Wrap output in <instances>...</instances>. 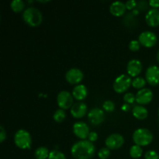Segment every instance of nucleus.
Wrapping results in <instances>:
<instances>
[{
    "label": "nucleus",
    "mask_w": 159,
    "mask_h": 159,
    "mask_svg": "<svg viewBox=\"0 0 159 159\" xmlns=\"http://www.w3.org/2000/svg\"><path fill=\"white\" fill-rule=\"evenodd\" d=\"M15 144L20 149H29L31 146L30 134L24 129H20L14 135Z\"/></svg>",
    "instance_id": "nucleus-4"
},
{
    "label": "nucleus",
    "mask_w": 159,
    "mask_h": 159,
    "mask_svg": "<svg viewBox=\"0 0 159 159\" xmlns=\"http://www.w3.org/2000/svg\"><path fill=\"white\" fill-rule=\"evenodd\" d=\"M124 101L125 102V103L129 104V105L134 103L136 101V95L131 93H125L124 96Z\"/></svg>",
    "instance_id": "nucleus-26"
},
{
    "label": "nucleus",
    "mask_w": 159,
    "mask_h": 159,
    "mask_svg": "<svg viewBox=\"0 0 159 159\" xmlns=\"http://www.w3.org/2000/svg\"><path fill=\"white\" fill-rule=\"evenodd\" d=\"M83 72L78 68H71L65 74V79L70 84H79L83 79Z\"/></svg>",
    "instance_id": "nucleus-12"
},
{
    "label": "nucleus",
    "mask_w": 159,
    "mask_h": 159,
    "mask_svg": "<svg viewBox=\"0 0 159 159\" xmlns=\"http://www.w3.org/2000/svg\"><path fill=\"white\" fill-rule=\"evenodd\" d=\"M146 82L151 85L159 84V68L157 65H151L147 68L145 72Z\"/></svg>",
    "instance_id": "nucleus-11"
},
{
    "label": "nucleus",
    "mask_w": 159,
    "mask_h": 159,
    "mask_svg": "<svg viewBox=\"0 0 159 159\" xmlns=\"http://www.w3.org/2000/svg\"><path fill=\"white\" fill-rule=\"evenodd\" d=\"M137 5H138V2L135 0H127L125 2L126 8L127 9H134L137 7Z\"/></svg>",
    "instance_id": "nucleus-31"
},
{
    "label": "nucleus",
    "mask_w": 159,
    "mask_h": 159,
    "mask_svg": "<svg viewBox=\"0 0 159 159\" xmlns=\"http://www.w3.org/2000/svg\"><path fill=\"white\" fill-rule=\"evenodd\" d=\"M132 14L133 15H138L139 14V9H137V7L135 9H134L133 11H132Z\"/></svg>",
    "instance_id": "nucleus-37"
},
{
    "label": "nucleus",
    "mask_w": 159,
    "mask_h": 159,
    "mask_svg": "<svg viewBox=\"0 0 159 159\" xmlns=\"http://www.w3.org/2000/svg\"><path fill=\"white\" fill-rule=\"evenodd\" d=\"M6 138V131L2 126H0V142L2 143Z\"/></svg>",
    "instance_id": "nucleus-33"
},
{
    "label": "nucleus",
    "mask_w": 159,
    "mask_h": 159,
    "mask_svg": "<svg viewBox=\"0 0 159 159\" xmlns=\"http://www.w3.org/2000/svg\"><path fill=\"white\" fill-rule=\"evenodd\" d=\"M105 144L109 149L116 150L124 145V138L120 134H112L107 137Z\"/></svg>",
    "instance_id": "nucleus-8"
},
{
    "label": "nucleus",
    "mask_w": 159,
    "mask_h": 159,
    "mask_svg": "<svg viewBox=\"0 0 159 159\" xmlns=\"http://www.w3.org/2000/svg\"><path fill=\"white\" fill-rule=\"evenodd\" d=\"M143 154V150L141 148V146L137 145V144H134V145L131 146L130 149V155L131 158H139L140 157H141Z\"/></svg>",
    "instance_id": "nucleus-22"
},
{
    "label": "nucleus",
    "mask_w": 159,
    "mask_h": 159,
    "mask_svg": "<svg viewBox=\"0 0 159 159\" xmlns=\"http://www.w3.org/2000/svg\"><path fill=\"white\" fill-rule=\"evenodd\" d=\"M148 4L152 6V8L158 9L159 7V0H150L148 2Z\"/></svg>",
    "instance_id": "nucleus-35"
},
{
    "label": "nucleus",
    "mask_w": 159,
    "mask_h": 159,
    "mask_svg": "<svg viewBox=\"0 0 159 159\" xmlns=\"http://www.w3.org/2000/svg\"><path fill=\"white\" fill-rule=\"evenodd\" d=\"M23 19L25 23L30 26H37L42 23L43 16L37 8L29 6L23 12Z\"/></svg>",
    "instance_id": "nucleus-2"
},
{
    "label": "nucleus",
    "mask_w": 159,
    "mask_h": 159,
    "mask_svg": "<svg viewBox=\"0 0 159 159\" xmlns=\"http://www.w3.org/2000/svg\"><path fill=\"white\" fill-rule=\"evenodd\" d=\"M153 99V93L148 88L140 89L136 94V102L139 105H145L151 102Z\"/></svg>",
    "instance_id": "nucleus-13"
},
{
    "label": "nucleus",
    "mask_w": 159,
    "mask_h": 159,
    "mask_svg": "<svg viewBox=\"0 0 159 159\" xmlns=\"http://www.w3.org/2000/svg\"><path fill=\"white\" fill-rule=\"evenodd\" d=\"M144 158L145 159H159V155L155 151L151 150L148 151L144 155Z\"/></svg>",
    "instance_id": "nucleus-30"
},
{
    "label": "nucleus",
    "mask_w": 159,
    "mask_h": 159,
    "mask_svg": "<svg viewBox=\"0 0 159 159\" xmlns=\"http://www.w3.org/2000/svg\"><path fill=\"white\" fill-rule=\"evenodd\" d=\"M142 63L138 59H131L129 61L127 65V71L130 77H138L142 70Z\"/></svg>",
    "instance_id": "nucleus-14"
},
{
    "label": "nucleus",
    "mask_w": 159,
    "mask_h": 159,
    "mask_svg": "<svg viewBox=\"0 0 159 159\" xmlns=\"http://www.w3.org/2000/svg\"><path fill=\"white\" fill-rule=\"evenodd\" d=\"M125 3L121 1H114L111 3L110 6V11L113 16H120L124 15L126 11Z\"/></svg>",
    "instance_id": "nucleus-17"
},
{
    "label": "nucleus",
    "mask_w": 159,
    "mask_h": 159,
    "mask_svg": "<svg viewBox=\"0 0 159 159\" xmlns=\"http://www.w3.org/2000/svg\"><path fill=\"white\" fill-rule=\"evenodd\" d=\"M148 2L146 1H140L138 2L137 5V9H141V10H144L145 9H147Z\"/></svg>",
    "instance_id": "nucleus-34"
},
{
    "label": "nucleus",
    "mask_w": 159,
    "mask_h": 159,
    "mask_svg": "<svg viewBox=\"0 0 159 159\" xmlns=\"http://www.w3.org/2000/svg\"><path fill=\"white\" fill-rule=\"evenodd\" d=\"M156 58H157V61H158V63H159V50L158 51V52H157V54H156Z\"/></svg>",
    "instance_id": "nucleus-38"
},
{
    "label": "nucleus",
    "mask_w": 159,
    "mask_h": 159,
    "mask_svg": "<svg viewBox=\"0 0 159 159\" xmlns=\"http://www.w3.org/2000/svg\"><path fill=\"white\" fill-rule=\"evenodd\" d=\"M130 105H129V104H127V103L123 104L122 107H121V109H122V110H124V111H125V112L129 111V110H130Z\"/></svg>",
    "instance_id": "nucleus-36"
},
{
    "label": "nucleus",
    "mask_w": 159,
    "mask_h": 159,
    "mask_svg": "<svg viewBox=\"0 0 159 159\" xmlns=\"http://www.w3.org/2000/svg\"><path fill=\"white\" fill-rule=\"evenodd\" d=\"M158 116H159V107H158Z\"/></svg>",
    "instance_id": "nucleus-39"
},
{
    "label": "nucleus",
    "mask_w": 159,
    "mask_h": 159,
    "mask_svg": "<svg viewBox=\"0 0 159 159\" xmlns=\"http://www.w3.org/2000/svg\"><path fill=\"white\" fill-rule=\"evenodd\" d=\"M134 116L138 120H144L148 116V110L142 105H137L132 109Z\"/></svg>",
    "instance_id": "nucleus-19"
},
{
    "label": "nucleus",
    "mask_w": 159,
    "mask_h": 159,
    "mask_svg": "<svg viewBox=\"0 0 159 159\" xmlns=\"http://www.w3.org/2000/svg\"><path fill=\"white\" fill-rule=\"evenodd\" d=\"M133 141L135 144L139 146H147L153 141V134L146 128H138L133 134Z\"/></svg>",
    "instance_id": "nucleus-3"
},
{
    "label": "nucleus",
    "mask_w": 159,
    "mask_h": 159,
    "mask_svg": "<svg viewBox=\"0 0 159 159\" xmlns=\"http://www.w3.org/2000/svg\"><path fill=\"white\" fill-rule=\"evenodd\" d=\"M141 48V43L138 40H132L129 43V48L132 51H137Z\"/></svg>",
    "instance_id": "nucleus-29"
},
{
    "label": "nucleus",
    "mask_w": 159,
    "mask_h": 159,
    "mask_svg": "<svg viewBox=\"0 0 159 159\" xmlns=\"http://www.w3.org/2000/svg\"><path fill=\"white\" fill-rule=\"evenodd\" d=\"M49 154L50 152L48 148L41 146V147L37 148L35 150L34 157H35L36 159H47L48 158Z\"/></svg>",
    "instance_id": "nucleus-20"
},
{
    "label": "nucleus",
    "mask_w": 159,
    "mask_h": 159,
    "mask_svg": "<svg viewBox=\"0 0 159 159\" xmlns=\"http://www.w3.org/2000/svg\"><path fill=\"white\" fill-rule=\"evenodd\" d=\"M53 118H54V121L57 123H61L64 121L66 118V113H65V110L62 109H58V110H55L53 115Z\"/></svg>",
    "instance_id": "nucleus-23"
},
{
    "label": "nucleus",
    "mask_w": 159,
    "mask_h": 159,
    "mask_svg": "<svg viewBox=\"0 0 159 159\" xmlns=\"http://www.w3.org/2000/svg\"><path fill=\"white\" fill-rule=\"evenodd\" d=\"M48 159H66V157L62 152L57 150H52L50 152Z\"/></svg>",
    "instance_id": "nucleus-25"
},
{
    "label": "nucleus",
    "mask_w": 159,
    "mask_h": 159,
    "mask_svg": "<svg viewBox=\"0 0 159 159\" xmlns=\"http://www.w3.org/2000/svg\"><path fill=\"white\" fill-rule=\"evenodd\" d=\"M88 120L93 125H99L105 120V113L102 109L95 107L88 113Z\"/></svg>",
    "instance_id": "nucleus-9"
},
{
    "label": "nucleus",
    "mask_w": 159,
    "mask_h": 159,
    "mask_svg": "<svg viewBox=\"0 0 159 159\" xmlns=\"http://www.w3.org/2000/svg\"><path fill=\"white\" fill-rule=\"evenodd\" d=\"M73 133L81 140H86L90 133L89 127L85 122L78 121L73 125Z\"/></svg>",
    "instance_id": "nucleus-10"
},
{
    "label": "nucleus",
    "mask_w": 159,
    "mask_h": 159,
    "mask_svg": "<svg viewBox=\"0 0 159 159\" xmlns=\"http://www.w3.org/2000/svg\"><path fill=\"white\" fill-rule=\"evenodd\" d=\"M88 95V89L86 86L83 84H79L74 87L72 90V96L75 99L79 100V102L82 99H85Z\"/></svg>",
    "instance_id": "nucleus-18"
},
{
    "label": "nucleus",
    "mask_w": 159,
    "mask_h": 159,
    "mask_svg": "<svg viewBox=\"0 0 159 159\" xmlns=\"http://www.w3.org/2000/svg\"><path fill=\"white\" fill-rule=\"evenodd\" d=\"M57 103L60 109L67 110L72 107L73 96L66 90H62L57 96Z\"/></svg>",
    "instance_id": "nucleus-6"
},
{
    "label": "nucleus",
    "mask_w": 159,
    "mask_h": 159,
    "mask_svg": "<svg viewBox=\"0 0 159 159\" xmlns=\"http://www.w3.org/2000/svg\"><path fill=\"white\" fill-rule=\"evenodd\" d=\"M132 85V79L129 75L121 74L118 76L113 82V89L117 93H123L127 91Z\"/></svg>",
    "instance_id": "nucleus-5"
},
{
    "label": "nucleus",
    "mask_w": 159,
    "mask_h": 159,
    "mask_svg": "<svg viewBox=\"0 0 159 159\" xmlns=\"http://www.w3.org/2000/svg\"><path fill=\"white\" fill-rule=\"evenodd\" d=\"M10 7L15 12H20L25 8V2L23 0H13L11 2Z\"/></svg>",
    "instance_id": "nucleus-21"
},
{
    "label": "nucleus",
    "mask_w": 159,
    "mask_h": 159,
    "mask_svg": "<svg viewBox=\"0 0 159 159\" xmlns=\"http://www.w3.org/2000/svg\"><path fill=\"white\" fill-rule=\"evenodd\" d=\"M98 134L96 133V132L95 131H91L89 133V134L88 136V140L89 141H91V142H94V141H96V140L98 139Z\"/></svg>",
    "instance_id": "nucleus-32"
},
{
    "label": "nucleus",
    "mask_w": 159,
    "mask_h": 159,
    "mask_svg": "<svg viewBox=\"0 0 159 159\" xmlns=\"http://www.w3.org/2000/svg\"><path fill=\"white\" fill-rule=\"evenodd\" d=\"M110 155V149L108 148H102L98 153V156L100 159H107Z\"/></svg>",
    "instance_id": "nucleus-28"
},
{
    "label": "nucleus",
    "mask_w": 159,
    "mask_h": 159,
    "mask_svg": "<svg viewBox=\"0 0 159 159\" xmlns=\"http://www.w3.org/2000/svg\"><path fill=\"white\" fill-rule=\"evenodd\" d=\"M102 108L107 112H113L115 110V103L112 100H106L102 104Z\"/></svg>",
    "instance_id": "nucleus-27"
},
{
    "label": "nucleus",
    "mask_w": 159,
    "mask_h": 159,
    "mask_svg": "<svg viewBox=\"0 0 159 159\" xmlns=\"http://www.w3.org/2000/svg\"><path fill=\"white\" fill-rule=\"evenodd\" d=\"M96 152V147L89 140H81L72 145L71 153L75 159H90Z\"/></svg>",
    "instance_id": "nucleus-1"
},
{
    "label": "nucleus",
    "mask_w": 159,
    "mask_h": 159,
    "mask_svg": "<svg viewBox=\"0 0 159 159\" xmlns=\"http://www.w3.org/2000/svg\"><path fill=\"white\" fill-rule=\"evenodd\" d=\"M146 79L143 77H136L132 80V85H133L134 88L138 89L139 90L141 89H144Z\"/></svg>",
    "instance_id": "nucleus-24"
},
{
    "label": "nucleus",
    "mask_w": 159,
    "mask_h": 159,
    "mask_svg": "<svg viewBox=\"0 0 159 159\" xmlns=\"http://www.w3.org/2000/svg\"><path fill=\"white\" fill-rule=\"evenodd\" d=\"M87 113V105L85 102H77L72 105L71 107V114L75 118H82Z\"/></svg>",
    "instance_id": "nucleus-15"
},
{
    "label": "nucleus",
    "mask_w": 159,
    "mask_h": 159,
    "mask_svg": "<svg viewBox=\"0 0 159 159\" xmlns=\"http://www.w3.org/2000/svg\"><path fill=\"white\" fill-rule=\"evenodd\" d=\"M157 40H158V38H157L156 34L152 31H143L138 37V41L140 42V43L146 48L154 47L156 44Z\"/></svg>",
    "instance_id": "nucleus-7"
},
{
    "label": "nucleus",
    "mask_w": 159,
    "mask_h": 159,
    "mask_svg": "<svg viewBox=\"0 0 159 159\" xmlns=\"http://www.w3.org/2000/svg\"><path fill=\"white\" fill-rule=\"evenodd\" d=\"M146 23L148 26L156 27L159 25V9L152 8L145 16Z\"/></svg>",
    "instance_id": "nucleus-16"
}]
</instances>
